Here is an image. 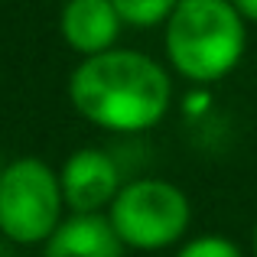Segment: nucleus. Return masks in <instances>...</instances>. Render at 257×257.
I'll return each instance as SVG.
<instances>
[{"mask_svg": "<svg viewBox=\"0 0 257 257\" xmlns=\"http://www.w3.org/2000/svg\"><path fill=\"white\" fill-rule=\"evenodd\" d=\"M231 4H234V10H238L244 20L257 23V0H231Z\"/></svg>", "mask_w": 257, "mask_h": 257, "instance_id": "obj_10", "label": "nucleus"}, {"mask_svg": "<svg viewBox=\"0 0 257 257\" xmlns=\"http://www.w3.org/2000/svg\"><path fill=\"white\" fill-rule=\"evenodd\" d=\"M62 39L82 56H101L120 33V17L111 0H65L59 17Z\"/></svg>", "mask_w": 257, "mask_h": 257, "instance_id": "obj_6", "label": "nucleus"}, {"mask_svg": "<svg viewBox=\"0 0 257 257\" xmlns=\"http://www.w3.org/2000/svg\"><path fill=\"white\" fill-rule=\"evenodd\" d=\"M176 257H244L238 251V244H231L228 238H218V234H202V238L189 241Z\"/></svg>", "mask_w": 257, "mask_h": 257, "instance_id": "obj_9", "label": "nucleus"}, {"mask_svg": "<svg viewBox=\"0 0 257 257\" xmlns=\"http://www.w3.org/2000/svg\"><path fill=\"white\" fill-rule=\"evenodd\" d=\"M254 254H257V225H254Z\"/></svg>", "mask_w": 257, "mask_h": 257, "instance_id": "obj_12", "label": "nucleus"}, {"mask_svg": "<svg viewBox=\"0 0 257 257\" xmlns=\"http://www.w3.org/2000/svg\"><path fill=\"white\" fill-rule=\"evenodd\" d=\"M69 98L85 120L107 131H147L170 111L173 82L144 52L107 49L88 56L69 78Z\"/></svg>", "mask_w": 257, "mask_h": 257, "instance_id": "obj_1", "label": "nucleus"}, {"mask_svg": "<svg viewBox=\"0 0 257 257\" xmlns=\"http://www.w3.org/2000/svg\"><path fill=\"white\" fill-rule=\"evenodd\" d=\"M247 46L244 17L231 0H179L166 20V56L189 82H218L241 62Z\"/></svg>", "mask_w": 257, "mask_h": 257, "instance_id": "obj_2", "label": "nucleus"}, {"mask_svg": "<svg viewBox=\"0 0 257 257\" xmlns=\"http://www.w3.org/2000/svg\"><path fill=\"white\" fill-rule=\"evenodd\" d=\"M117 231L104 215H72L69 221H59V228L46 241L43 257H120Z\"/></svg>", "mask_w": 257, "mask_h": 257, "instance_id": "obj_7", "label": "nucleus"}, {"mask_svg": "<svg viewBox=\"0 0 257 257\" xmlns=\"http://www.w3.org/2000/svg\"><path fill=\"white\" fill-rule=\"evenodd\" d=\"M111 225L124 247L160 251L170 247L189 228V199L182 189L163 179H137L120 186L111 202Z\"/></svg>", "mask_w": 257, "mask_h": 257, "instance_id": "obj_3", "label": "nucleus"}, {"mask_svg": "<svg viewBox=\"0 0 257 257\" xmlns=\"http://www.w3.org/2000/svg\"><path fill=\"white\" fill-rule=\"evenodd\" d=\"M111 4H114V10H117L120 23L147 30V26L166 23V20L173 17L179 0H111Z\"/></svg>", "mask_w": 257, "mask_h": 257, "instance_id": "obj_8", "label": "nucleus"}, {"mask_svg": "<svg viewBox=\"0 0 257 257\" xmlns=\"http://www.w3.org/2000/svg\"><path fill=\"white\" fill-rule=\"evenodd\" d=\"M0 257H13V254H10V247H7V244H0Z\"/></svg>", "mask_w": 257, "mask_h": 257, "instance_id": "obj_11", "label": "nucleus"}, {"mask_svg": "<svg viewBox=\"0 0 257 257\" xmlns=\"http://www.w3.org/2000/svg\"><path fill=\"white\" fill-rule=\"evenodd\" d=\"M4 170H7V166H4V160H0V176H4Z\"/></svg>", "mask_w": 257, "mask_h": 257, "instance_id": "obj_13", "label": "nucleus"}, {"mask_svg": "<svg viewBox=\"0 0 257 257\" xmlns=\"http://www.w3.org/2000/svg\"><path fill=\"white\" fill-rule=\"evenodd\" d=\"M62 202L75 215H98L104 205H111L120 192V170L104 150L85 147L65 160L59 173Z\"/></svg>", "mask_w": 257, "mask_h": 257, "instance_id": "obj_5", "label": "nucleus"}, {"mask_svg": "<svg viewBox=\"0 0 257 257\" xmlns=\"http://www.w3.org/2000/svg\"><path fill=\"white\" fill-rule=\"evenodd\" d=\"M59 176L36 157H20L7 163L0 176V231L7 241L36 244L49 241L62 215Z\"/></svg>", "mask_w": 257, "mask_h": 257, "instance_id": "obj_4", "label": "nucleus"}]
</instances>
